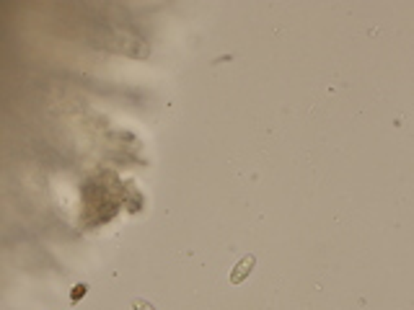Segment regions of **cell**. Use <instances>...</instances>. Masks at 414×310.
<instances>
[{"instance_id":"obj_1","label":"cell","mask_w":414,"mask_h":310,"mask_svg":"<svg viewBox=\"0 0 414 310\" xmlns=\"http://www.w3.org/2000/svg\"><path fill=\"white\" fill-rule=\"evenodd\" d=\"M254 266H257V256L254 253H246V256H241V261H238L233 269H231V274H228V282L231 285H244L248 279V274L254 272Z\"/></svg>"},{"instance_id":"obj_2","label":"cell","mask_w":414,"mask_h":310,"mask_svg":"<svg viewBox=\"0 0 414 310\" xmlns=\"http://www.w3.org/2000/svg\"><path fill=\"white\" fill-rule=\"evenodd\" d=\"M132 310H155V308H153V302H151V300L135 298L132 300Z\"/></svg>"}]
</instances>
